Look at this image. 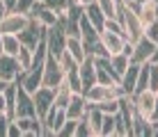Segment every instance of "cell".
<instances>
[{
	"label": "cell",
	"mask_w": 158,
	"mask_h": 137,
	"mask_svg": "<svg viewBox=\"0 0 158 137\" xmlns=\"http://www.w3.org/2000/svg\"><path fill=\"white\" fill-rule=\"evenodd\" d=\"M0 55H2V32H0Z\"/></svg>",
	"instance_id": "obj_42"
},
{
	"label": "cell",
	"mask_w": 158,
	"mask_h": 137,
	"mask_svg": "<svg viewBox=\"0 0 158 137\" xmlns=\"http://www.w3.org/2000/svg\"><path fill=\"white\" fill-rule=\"evenodd\" d=\"M85 16H87V18L92 21V25H94L96 30H101V27H103V21H106V14L101 12V7H99L96 2H94V0L85 5Z\"/></svg>",
	"instance_id": "obj_21"
},
{
	"label": "cell",
	"mask_w": 158,
	"mask_h": 137,
	"mask_svg": "<svg viewBox=\"0 0 158 137\" xmlns=\"http://www.w3.org/2000/svg\"><path fill=\"white\" fill-rule=\"evenodd\" d=\"M131 101H133V110L140 114V117L149 119L151 110H154L158 96L154 89H142V91H135V94H131Z\"/></svg>",
	"instance_id": "obj_5"
},
{
	"label": "cell",
	"mask_w": 158,
	"mask_h": 137,
	"mask_svg": "<svg viewBox=\"0 0 158 137\" xmlns=\"http://www.w3.org/2000/svg\"><path fill=\"white\" fill-rule=\"evenodd\" d=\"M71 96H73V89L69 87V82L67 80H62L60 85L55 87V96H53V107H67L69 105V101H71Z\"/></svg>",
	"instance_id": "obj_17"
},
{
	"label": "cell",
	"mask_w": 158,
	"mask_h": 137,
	"mask_svg": "<svg viewBox=\"0 0 158 137\" xmlns=\"http://www.w3.org/2000/svg\"><path fill=\"white\" fill-rule=\"evenodd\" d=\"M85 121L89 123V128H92V135H96L99 137L101 135V121H103V112L96 105H89L87 107V112H85Z\"/></svg>",
	"instance_id": "obj_19"
},
{
	"label": "cell",
	"mask_w": 158,
	"mask_h": 137,
	"mask_svg": "<svg viewBox=\"0 0 158 137\" xmlns=\"http://www.w3.org/2000/svg\"><path fill=\"white\" fill-rule=\"evenodd\" d=\"M156 96H158V87H156Z\"/></svg>",
	"instance_id": "obj_43"
},
{
	"label": "cell",
	"mask_w": 158,
	"mask_h": 137,
	"mask_svg": "<svg viewBox=\"0 0 158 137\" xmlns=\"http://www.w3.org/2000/svg\"><path fill=\"white\" fill-rule=\"evenodd\" d=\"M39 2H44V0H39Z\"/></svg>",
	"instance_id": "obj_44"
},
{
	"label": "cell",
	"mask_w": 158,
	"mask_h": 137,
	"mask_svg": "<svg viewBox=\"0 0 158 137\" xmlns=\"http://www.w3.org/2000/svg\"><path fill=\"white\" fill-rule=\"evenodd\" d=\"M39 2V0H16V12H23V14H30L32 12V7Z\"/></svg>",
	"instance_id": "obj_31"
},
{
	"label": "cell",
	"mask_w": 158,
	"mask_h": 137,
	"mask_svg": "<svg viewBox=\"0 0 158 137\" xmlns=\"http://www.w3.org/2000/svg\"><path fill=\"white\" fill-rule=\"evenodd\" d=\"M44 34H46V27L39 25V23L30 16V23L25 25V30L19 34V39H21V43H25V46L37 48V46H39V41H44Z\"/></svg>",
	"instance_id": "obj_10"
},
{
	"label": "cell",
	"mask_w": 158,
	"mask_h": 137,
	"mask_svg": "<svg viewBox=\"0 0 158 137\" xmlns=\"http://www.w3.org/2000/svg\"><path fill=\"white\" fill-rule=\"evenodd\" d=\"M53 96H55V89L53 87H37V91L32 94V101H35V110H37V117L44 119L48 114V110L53 107Z\"/></svg>",
	"instance_id": "obj_8"
},
{
	"label": "cell",
	"mask_w": 158,
	"mask_h": 137,
	"mask_svg": "<svg viewBox=\"0 0 158 137\" xmlns=\"http://www.w3.org/2000/svg\"><path fill=\"white\" fill-rule=\"evenodd\" d=\"M83 96L89 105H99V103H106V101H112V98H119L124 96L122 87L117 85H103V82H94L92 87H85L83 89Z\"/></svg>",
	"instance_id": "obj_1"
},
{
	"label": "cell",
	"mask_w": 158,
	"mask_h": 137,
	"mask_svg": "<svg viewBox=\"0 0 158 137\" xmlns=\"http://www.w3.org/2000/svg\"><path fill=\"white\" fill-rule=\"evenodd\" d=\"M110 135H115V114H103L99 137H110Z\"/></svg>",
	"instance_id": "obj_24"
},
{
	"label": "cell",
	"mask_w": 158,
	"mask_h": 137,
	"mask_svg": "<svg viewBox=\"0 0 158 137\" xmlns=\"http://www.w3.org/2000/svg\"><path fill=\"white\" fill-rule=\"evenodd\" d=\"M7 110V103H5V94L0 91V112H5Z\"/></svg>",
	"instance_id": "obj_36"
},
{
	"label": "cell",
	"mask_w": 158,
	"mask_h": 137,
	"mask_svg": "<svg viewBox=\"0 0 158 137\" xmlns=\"http://www.w3.org/2000/svg\"><path fill=\"white\" fill-rule=\"evenodd\" d=\"M19 48H21L19 34H2V53L5 55H14V57H16Z\"/></svg>",
	"instance_id": "obj_23"
},
{
	"label": "cell",
	"mask_w": 158,
	"mask_h": 137,
	"mask_svg": "<svg viewBox=\"0 0 158 137\" xmlns=\"http://www.w3.org/2000/svg\"><path fill=\"white\" fill-rule=\"evenodd\" d=\"M131 7L138 12L144 27L151 23H158V0H140L138 5H131Z\"/></svg>",
	"instance_id": "obj_11"
},
{
	"label": "cell",
	"mask_w": 158,
	"mask_h": 137,
	"mask_svg": "<svg viewBox=\"0 0 158 137\" xmlns=\"http://www.w3.org/2000/svg\"><path fill=\"white\" fill-rule=\"evenodd\" d=\"M138 71H140V64H128V69L124 71V75L119 78V87H122L124 94H133L135 91V82H138Z\"/></svg>",
	"instance_id": "obj_16"
},
{
	"label": "cell",
	"mask_w": 158,
	"mask_h": 137,
	"mask_svg": "<svg viewBox=\"0 0 158 137\" xmlns=\"http://www.w3.org/2000/svg\"><path fill=\"white\" fill-rule=\"evenodd\" d=\"M7 12H9V9H7V7H5V5H2V0H0V21H2V16H5V14H7Z\"/></svg>",
	"instance_id": "obj_40"
},
{
	"label": "cell",
	"mask_w": 158,
	"mask_h": 137,
	"mask_svg": "<svg viewBox=\"0 0 158 137\" xmlns=\"http://www.w3.org/2000/svg\"><path fill=\"white\" fill-rule=\"evenodd\" d=\"M32 59H35V48H30V46H25V43H21L19 53H16V62H19L21 73H25V71L32 66Z\"/></svg>",
	"instance_id": "obj_20"
},
{
	"label": "cell",
	"mask_w": 158,
	"mask_h": 137,
	"mask_svg": "<svg viewBox=\"0 0 158 137\" xmlns=\"http://www.w3.org/2000/svg\"><path fill=\"white\" fill-rule=\"evenodd\" d=\"M28 23H30V14L9 9V12L2 16V21H0V32H2V34H21Z\"/></svg>",
	"instance_id": "obj_3"
},
{
	"label": "cell",
	"mask_w": 158,
	"mask_h": 137,
	"mask_svg": "<svg viewBox=\"0 0 158 137\" xmlns=\"http://www.w3.org/2000/svg\"><path fill=\"white\" fill-rule=\"evenodd\" d=\"M21 75V69H19V62H16L14 55H0V78L9 80V82H16Z\"/></svg>",
	"instance_id": "obj_12"
},
{
	"label": "cell",
	"mask_w": 158,
	"mask_h": 137,
	"mask_svg": "<svg viewBox=\"0 0 158 137\" xmlns=\"http://www.w3.org/2000/svg\"><path fill=\"white\" fill-rule=\"evenodd\" d=\"M2 5H5L7 9H14V7H16V0H2Z\"/></svg>",
	"instance_id": "obj_37"
},
{
	"label": "cell",
	"mask_w": 158,
	"mask_h": 137,
	"mask_svg": "<svg viewBox=\"0 0 158 137\" xmlns=\"http://www.w3.org/2000/svg\"><path fill=\"white\" fill-rule=\"evenodd\" d=\"M151 62L158 64V39H156V50H154V55H151Z\"/></svg>",
	"instance_id": "obj_38"
},
{
	"label": "cell",
	"mask_w": 158,
	"mask_h": 137,
	"mask_svg": "<svg viewBox=\"0 0 158 137\" xmlns=\"http://www.w3.org/2000/svg\"><path fill=\"white\" fill-rule=\"evenodd\" d=\"M122 2H126V5H138L140 0H122Z\"/></svg>",
	"instance_id": "obj_41"
},
{
	"label": "cell",
	"mask_w": 158,
	"mask_h": 137,
	"mask_svg": "<svg viewBox=\"0 0 158 137\" xmlns=\"http://www.w3.org/2000/svg\"><path fill=\"white\" fill-rule=\"evenodd\" d=\"M19 117H37L35 110V101H32V94L25 91L23 87L16 82V110H14V119Z\"/></svg>",
	"instance_id": "obj_6"
},
{
	"label": "cell",
	"mask_w": 158,
	"mask_h": 137,
	"mask_svg": "<svg viewBox=\"0 0 158 137\" xmlns=\"http://www.w3.org/2000/svg\"><path fill=\"white\" fill-rule=\"evenodd\" d=\"M156 126H158V123H156Z\"/></svg>",
	"instance_id": "obj_45"
},
{
	"label": "cell",
	"mask_w": 158,
	"mask_h": 137,
	"mask_svg": "<svg viewBox=\"0 0 158 137\" xmlns=\"http://www.w3.org/2000/svg\"><path fill=\"white\" fill-rule=\"evenodd\" d=\"M9 121H12V119H9L5 112H0V137H7V126H9Z\"/></svg>",
	"instance_id": "obj_34"
},
{
	"label": "cell",
	"mask_w": 158,
	"mask_h": 137,
	"mask_svg": "<svg viewBox=\"0 0 158 137\" xmlns=\"http://www.w3.org/2000/svg\"><path fill=\"white\" fill-rule=\"evenodd\" d=\"M87 107H89V103L85 101V96L83 94H73L71 101H69V105L64 107V112H67L69 119H83L85 112H87Z\"/></svg>",
	"instance_id": "obj_15"
},
{
	"label": "cell",
	"mask_w": 158,
	"mask_h": 137,
	"mask_svg": "<svg viewBox=\"0 0 158 137\" xmlns=\"http://www.w3.org/2000/svg\"><path fill=\"white\" fill-rule=\"evenodd\" d=\"M9 87V80H5V78H0V91H5Z\"/></svg>",
	"instance_id": "obj_39"
},
{
	"label": "cell",
	"mask_w": 158,
	"mask_h": 137,
	"mask_svg": "<svg viewBox=\"0 0 158 137\" xmlns=\"http://www.w3.org/2000/svg\"><path fill=\"white\" fill-rule=\"evenodd\" d=\"M64 48L73 55L76 62H83V59L87 57V50H85L83 39H80V37H76V34H67V46H64Z\"/></svg>",
	"instance_id": "obj_18"
},
{
	"label": "cell",
	"mask_w": 158,
	"mask_h": 137,
	"mask_svg": "<svg viewBox=\"0 0 158 137\" xmlns=\"http://www.w3.org/2000/svg\"><path fill=\"white\" fill-rule=\"evenodd\" d=\"M96 5L101 7V12L106 14V18H112L117 14V0H94Z\"/></svg>",
	"instance_id": "obj_25"
},
{
	"label": "cell",
	"mask_w": 158,
	"mask_h": 137,
	"mask_svg": "<svg viewBox=\"0 0 158 137\" xmlns=\"http://www.w3.org/2000/svg\"><path fill=\"white\" fill-rule=\"evenodd\" d=\"M128 64H131V57H128L126 53L110 55V66H112V71H115L117 78H122V75H124V71L128 69Z\"/></svg>",
	"instance_id": "obj_22"
},
{
	"label": "cell",
	"mask_w": 158,
	"mask_h": 137,
	"mask_svg": "<svg viewBox=\"0 0 158 137\" xmlns=\"http://www.w3.org/2000/svg\"><path fill=\"white\" fill-rule=\"evenodd\" d=\"M62 80H64V71H62V66L57 64V57L48 55V57H46V64H44V80H41V85L53 87V89H55Z\"/></svg>",
	"instance_id": "obj_9"
},
{
	"label": "cell",
	"mask_w": 158,
	"mask_h": 137,
	"mask_svg": "<svg viewBox=\"0 0 158 137\" xmlns=\"http://www.w3.org/2000/svg\"><path fill=\"white\" fill-rule=\"evenodd\" d=\"M156 50V41H151L149 37H140L138 41L131 43V62L133 64H147L151 62V55Z\"/></svg>",
	"instance_id": "obj_4"
},
{
	"label": "cell",
	"mask_w": 158,
	"mask_h": 137,
	"mask_svg": "<svg viewBox=\"0 0 158 137\" xmlns=\"http://www.w3.org/2000/svg\"><path fill=\"white\" fill-rule=\"evenodd\" d=\"M44 5L46 7H51L55 14H62L69 9V5H71V0H44Z\"/></svg>",
	"instance_id": "obj_27"
},
{
	"label": "cell",
	"mask_w": 158,
	"mask_h": 137,
	"mask_svg": "<svg viewBox=\"0 0 158 137\" xmlns=\"http://www.w3.org/2000/svg\"><path fill=\"white\" fill-rule=\"evenodd\" d=\"M30 16H32V18H35L39 25H44V27H51V25H55V23H57V14L53 12L51 7H46L44 2H37L35 7H32Z\"/></svg>",
	"instance_id": "obj_13"
},
{
	"label": "cell",
	"mask_w": 158,
	"mask_h": 137,
	"mask_svg": "<svg viewBox=\"0 0 158 137\" xmlns=\"http://www.w3.org/2000/svg\"><path fill=\"white\" fill-rule=\"evenodd\" d=\"M103 27H106V30H110V32H117V34H124V27H122V23H119L115 16L103 21ZM124 37H126V34H124Z\"/></svg>",
	"instance_id": "obj_30"
},
{
	"label": "cell",
	"mask_w": 158,
	"mask_h": 137,
	"mask_svg": "<svg viewBox=\"0 0 158 137\" xmlns=\"http://www.w3.org/2000/svg\"><path fill=\"white\" fill-rule=\"evenodd\" d=\"M103 114H117L119 112V98H112V101H106V103H99L96 105Z\"/></svg>",
	"instance_id": "obj_28"
},
{
	"label": "cell",
	"mask_w": 158,
	"mask_h": 137,
	"mask_svg": "<svg viewBox=\"0 0 158 137\" xmlns=\"http://www.w3.org/2000/svg\"><path fill=\"white\" fill-rule=\"evenodd\" d=\"M76 121H78V119H69L67 117V121H64L62 126H60V130H57V137H73L76 135Z\"/></svg>",
	"instance_id": "obj_26"
},
{
	"label": "cell",
	"mask_w": 158,
	"mask_h": 137,
	"mask_svg": "<svg viewBox=\"0 0 158 137\" xmlns=\"http://www.w3.org/2000/svg\"><path fill=\"white\" fill-rule=\"evenodd\" d=\"M7 137H23V130L19 128V123H16V119H12L7 126Z\"/></svg>",
	"instance_id": "obj_33"
},
{
	"label": "cell",
	"mask_w": 158,
	"mask_h": 137,
	"mask_svg": "<svg viewBox=\"0 0 158 137\" xmlns=\"http://www.w3.org/2000/svg\"><path fill=\"white\" fill-rule=\"evenodd\" d=\"M156 87H158V64L149 62V89L156 91Z\"/></svg>",
	"instance_id": "obj_32"
},
{
	"label": "cell",
	"mask_w": 158,
	"mask_h": 137,
	"mask_svg": "<svg viewBox=\"0 0 158 137\" xmlns=\"http://www.w3.org/2000/svg\"><path fill=\"white\" fill-rule=\"evenodd\" d=\"M73 137H92V128H89V123L85 121V117L76 121V135Z\"/></svg>",
	"instance_id": "obj_29"
},
{
	"label": "cell",
	"mask_w": 158,
	"mask_h": 137,
	"mask_svg": "<svg viewBox=\"0 0 158 137\" xmlns=\"http://www.w3.org/2000/svg\"><path fill=\"white\" fill-rule=\"evenodd\" d=\"M44 41H46L48 55L57 57V55L64 50V46H67V30H64V25L57 21L55 25L46 27V34H44Z\"/></svg>",
	"instance_id": "obj_2"
},
{
	"label": "cell",
	"mask_w": 158,
	"mask_h": 137,
	"mask_svg": "<svg viewBox=\"0 0 158 137\" xmlns=\"http://www.w3.org/2000/svg\"><path fill=\"white\" fill-rule=\"evenodd\" d=\"M78 73H80L83 89H85V87H92L96 82V64H94V57H92V55H87L83 62L78 64Z\"/></svg>",
	"instance_id": "obj_14"
},
{
	"label": "cell",
	"mask_w": 158,
	"mask_h": 137,
	"mask_svg": "<svg viewBox=\"0 0 158 137\" xmlns=\"http://www.w3.org/2000/svg\"><path fill=\"white\" fill-rule=\"evenodd\" d=\"M99 41H101V46L106 48L108 55L124 53V48H126V37L117 34V32H110V30H106V27L99 30Z\"/></svg>",
	"instance_id": "obj_7"
},
{
	"label": "cell",
	"mask_w": 158,
	"mask_h": 137,
	"mask_svg": "<svg viewBox=\"0 0 158 137\" xmlns=\"http://www.w3.org/2000/svg\"><path fill=\"white\" fill-rule=\"evenodd\" d=\"M144 37H149L151 41H156V39H158V23L147 25V27H144Z\"/></svg>",
	"instance_id": "obj_35"
}]
</instances>
